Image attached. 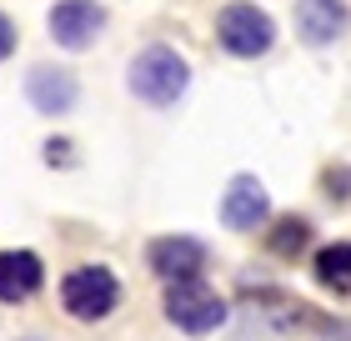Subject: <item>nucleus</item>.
Masks as SVG:
<instances>
[{
	"label": "nucleus",
	"mask_w": 351,
	"mask_h": 341,
	"mask_svg": "<svg viewBox=\"0 0 351 341\" xmlns=\"http://www.w3.org/2000/svg\"><path fill=\"white\" fill-rule=\"evenodd\" d=\"M346 0H296V36L306 45H331L346 30Z\"/></svg>",
	"instance_id": "obj_8"
},
{
	"label": "nucleus",
	"mask_w": 351,
	"mask_h": 341,
	"mask_svg": "<svg viewBox=\"0 0 351 341\" xmlns=\"http://www.w3.org/2000/svg\"><path fill=\"white\" fill-rule=\"evenodd\" d=\"M45 161L51 166H71V141H45Z\"/></svg>",
	"instance_id": "obj_15"
},
{
	"label": "nucleus",
	"mask_w": 351,
	"mask_h": 341,
	"mask_svg": "<svg viewBox=\"0 0 351 341\" xmlns=\"http://www.w3.org/2000/svg\"><path fill=\"white\" fill-rule=\"evenodd\" d=\"M125 80H131V91L146 106H176L186 95V86H191V66L171 51V45H146V51L131 60V75Z\"/></svg>",
	"instance_id": "obj_1"
},
{
	"label": "nucleus",
	"mask_w": 351,
	"mask_h": 341,
	"mask_svg": "<svg viewBox=\"0 0 351 341\" xmlns=\"http://www.w3.org/2000/svg\"><path fill=\"white\" fill-rule=\"evenodd\" d=\"M146 261L161 281H191V276L206 271V246L191 236H161V241H151Z\"/></svg>",
	"instance_id": "obj_7"
},
{
	"label": "nucleus",
	"mask_w": 351,
	"mask_h": 341,
	"mask_svg": "<svg viewBox=\"0 0 351 341\" xmlns=\"http://www.w3.org/2000/svg\"><path fill=\"white\" fill-rule=\"evenodd\" d=\"M45 281V266L36 251H0V301L15 306V301H30Z\"/></svg>",
	"instance_id": "obj_10"
},
{
	"label": "nucleus",
	"mask_w": 351,
	"mask_h": 341,
	"mask_svg": "<svg viewBox=\"0 0 351 341\" xmlns=\"http://www.w3.org/2000/svg\"><path fill=\"white\" fill-rule=\"evenodd\" d=\"M25 95L40 116H66L75 106V75L60 71V66H36L25 75Z\"/></svg>",
	"instance_id": "obj_9"
},
{
	"label": "nucleus",
	"mask_w": 351,
	"mask_h": 341,
	"mask_svg": "<svg viewBox=\"0 0 351 341\" xmlns=\"http://www.w3.org/2000/svg\"><path fill=\"white\" fill-rule=\"evenodd\" d=\"M216 40L226 45L231 56L256 60V56L271 51V40H276V21H271L261 5H251V0H236V5H226L216 15Z\"/></svg>",
	"instance_id": "obj_3"
},
{
	"label": "nucleus",
	"mask_w": 351,
	"mask_h": 341,
	"mask_svg": "<svg viewBox=\"0 0 351 341\" xmlns=\"http://www.w3.org/2000/svg\"><path fill=\"white\" fill-rule=\"evenodd\" d=\"M266 246H271V256H281V261H296V256L311 246V221L306 216H276L271 231H266Z\"/></svg>",
	"instance_id": "obj_12"
},
{
	"label": "nucleus",
	"mask_w": 351,
	"mask_h": 341,
	"mask_svg": "<svg viewBox=\"0 0 351 341\" xmlns=\"http://www.w3.org/2000/svg\"><path fill=\"white\" fill-rule=\"evenodd\" d=\"M221 221H226L231 231H261L271 221V201H266V186L256 176H236L226 186V196H221Z\"/></svg>",
	"instance_id": "obj_6"
},
{
	"label": "nucleus",
	"mask_w": 351,
	"mask_h": 341,
	"mask_svg": "<svg viewBox=\"0 0 351 341\" xmlns=\"http://www.w3.org/2000/svg\"><path fill=\"white\" fill-rule=\"evenodd\" d=\"M316 286L331 291V296H351V241H337V246H322L311 261Z\"/></svg>",
	"instance_id": "obj_11"
},
{
	"label": "nucleus",
	"mask_w": 351,
	"mask_h": 341,
	"mask_svg": "<svg viewBox=\"0 0 351 341\" xmlns=\"http://www.w3.org/2000/svg\"><path fill=\"white\" fill-rule=\"evenodd\" d=\"M346 181H351V171H326V196H331V201H346V196H351Z\"/></svg>",
	"instance_id": "obj_13"
},
{
	"label": "nucleus",
	"mask_w": 351,
	"mask_h": 341,
	"mask_svg": "<svg viewBox=\"0 0 351 341\" xmlns=\"http://www.w3.org/2000/svg\"><path fill=\"white\" fill-rule=\"evenodd\" d=\"M15 40H21V30H15V21H10V15H0V60H5V56L15 51Z\"/></svg>",
	"instance_id": "obj_14"
},
{
	"label": "nucleus",
	"mask_w": 351,
	"mask_h": 341,
	"mask_svg": "<svg viewBox=\"0 0 351 341\" xmlns=\"http://www.w3.org/2000/svg\"><path fill=\"white\" fill-rule=\"evenodd\" d=\"M116 301H121V281L106 266H75L60 281V306L75 321H101V316L116 311Z\"/></svg>",
	"instance_id": "obj_4"
},
{
	"label": "nucleus",
	"mask_w": 351,
	"mask_h": 341,
	"mask_svg": "<svg viewBox=\"0 0 351 341\" xmlns=\"http://www.w3.org/2000/svg\"><path fill=\"white\" fill-rule=\"evenodd\" d=\"M166 321L181 327L186 336H206V331H216L221 321H226V301H221L201 276H191V281H166Z\"/></svg>",
	"instance_id": "obj_2"
},
{
	"label": "nucleus",
	"mask_w": 351,
	"mask_h": 341,
	"mask_svg": "<svg viewBox=\"0 0 351 341\" xmlns=\"http://www.w3.org/2000/svg\"><path fill=\"white\" fill-rule=\"evenodd\" d=\"M101 30H106V10L95 5V0H60V5H51V36H56V45H66V51L95 45Z\"/></svg>",
	"instance_id": "obj_5"
}]
</instances>
